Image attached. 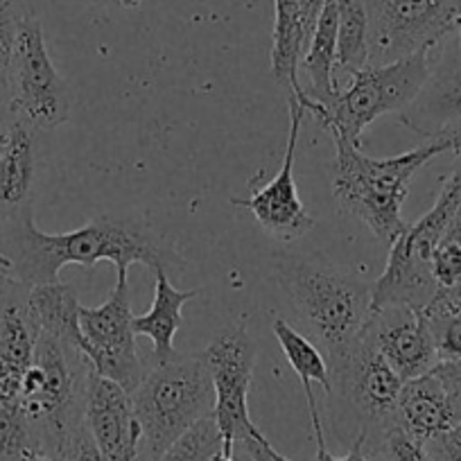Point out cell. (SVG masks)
<instances>
[{
    "label": "cell",
    "mask_w": 461,
    "mask_h": 461,
    "mask_svg": "<svg viewBox=\"0 0 461 461\" xmlns=\"http://www.w3.org/2000/svg\"><path fill=\"white\" fill-rule=\"evenodd\" d=\"M157 287H154V303L140 317L131 319V328L136 335H145L154 344V360L167 362L176 356L175 335L184 323V305L190 299L202 294V290H176L170 283V274L157 272Z\"/></svg>",
    "instance_id": "obj_20"
},
{
    "label": "cell",
    "mask_w": 461,
    "mask_h": 461,
    "mask_svg": "<svg viewBox=\"0 0 461 461\" xmlns=\"http://www.w3.org/2000/svg\"><path fill=\"white\" fill-rule=\"evenodd\" d=\"M337 3V61L335 73L353 77L369 66V14L365 0Z\"/></svg>",
    "instance_id": "obj_24"
},
{
    "label": "cell",
    "mask_w": 461,
    "mask_h": 461,
    "mask_svg": "<svg viewBox=\"0 0 461 461\" xmlns=\"http://www.w3.org/2000/svg\"><path fill=\"white\" fill-rule=\"evenodd\" d=\"M7 77L16 118L30 122L39 131L57 130L68 122L73 102L70 88L52 64L37 16H30L21 25Z\"/></svg>",
    "instance_id": "obj_9"
},
{
    "label": "cell",
    "mask_w": 461,
    "mask_h": 461,
    "mask_svg": "<svg viewBox=\"0 0 461 461\" xmlns=\"http://www.w3.org/2000/svg\"><path fill=\"white\" fill-rule=\"evenodd\" d=\"M335 61H337V3L328 0L319 14L308 48L301 57L299 70L303 68L310 88H303L310 100L328 104L335 97Z\"/></svg>",
    "instance_id": "obj_22"
},
{
    "label": "cell",
    "mask_w": 461,
    "mask_h": 461,
    "mask_svg": "<svg viewBox=\"0 0 461 461\" xmlns=\"http://www.w3.org/2000/svg\"><path fill=\"white\" fill-rule=\"evenodd\" d=\"M245 446H247V450H249L251 459L254 461H281V452H278L276 447L267 441V437H265L260 429L254 434V437L247 438Z\"/></svg>",
    "instance_id": "obj_34"
},
{
    "label": "cell",
    "mask_w": 461,
    "mask_h": 461,
    "mask_svg": "<svg viewBox=\"0 0 461 461\" xmlns=\"http://www.w3.org/2000/svg\"><path fill=\"white\" fill-rule=\"evenodd\" d=\"M332 143L335 161L330 166V184L337 203L341 211L365 221L380 242L392 245L407 229L402 203L416 172L438 154L452 152L461 157V122L432 136L428 143L389 158L366 157L362 145L348 140L332 139Z\"/></svg>",
    "instance_id": "obj_2"
},
{
    "label": "cell",
    "mask_w": 461,
    "mask_h": 461,
    "mask_svg": "<svg viewBox=\"0 0 461 461\" xmlns=\"http://www.w3.org/2000/svg\"><path fill=\"white\" fill-rule=\"evenodd\" d=\"M84 419L109 461H143L140 423L131 393L88 366L84 380Z\"/></svg>",
    "instance_id": "obj_13"
},
{
    "label": "cell",
    "mask_w": 461,
    "mask_h": 461,
    "mask_svg": "<svg viewBox=\"0 0 461 461\" xmlns=\"http://www.w3.org/2000/svg\"><path fill=\"white\" fill-rule=\"evenodd\" d=\"M456 425L459 419L452 407L450 393L432 371L402 384L393 411V428L428 446Z\"/></svg>",
    "instance_id": "obj_18"
},
{
    "label": "cell",
    "mask_w": 461,
    "mask_h": 461,
    "mask_svg": "<svg viewBox=\"0 0 461 461\" xmlns=\"http://www.w3.org/2000/svg\"><path fill=\"white\" fill-rule=\"evenodd\" d=\"M70 356L77 353L68 351L55 337L39 332L34 365L25 374L19 405L37 428L43 452L48 443L84 411V380L88 369L79 375L75 365L84 362V357L73 362Z\"/></svg>",
    "instance_id": "obj_8"
},
{
    "label": "cell",
    "mask_w": 461,
    "mask_h": 461,
    "mask_svg": "<svg viewBox=\"0 0 461 461\" xmlns=\"http://www.w3.org/2000/svg\"><path fill=\"white\" fill-rule=\"evenodd\" d=\"M16 285H19V283H14V281H12V278L7 276V274L3 272V269H0V301L5 299V296L10 294V292L14 290Z\"/></svg>",
    "instance_id": "obj_38"
},
{
    "label": "cell",
    "mask_w": 461,
    "mask_h": 461,
    "mask_svg": "<svg viewBox=\"0 0 461 461\" xmlns=\"http://www.w3.org/2000/svg\"><path fill=\"white\" fill-rule=\"evenodd\" d=\"M303 115V104L294 95H290V131H287L285 157H283L281 170H278V175L269 184L256 190L251 197L233 199L236 206L247 208L256 217V221L267 230L269 236L278 238L283 242L305 236L314 226L312 215L305 211L303 202H301L299 193H296L294 181L296 143H299Z\"/></svg>",
    "instance_id": "obj_12"
},
{
    "label": "cell",
    "mask_w": 461,
    "mask_h": 461,
    "mask_svg": "<svg viewBox=\"0 0 461 461\" xmlns=\"http://www.w3.org/2000/svg\"><path fill=\"white\" fill-rule=\"evenodd\" d=\"M432 374L441 380L443 387L450 393L452 407H455V414L461 423V360L438 362L432 369Z\"/></svg>",
    "instance_id": "obj_31"
},
{
    "label": "cell",
    "mask_w": 461,
    "mask_h": 461,
    "mask_svg": "<svg viewBox=\"0 0 461 461\" xmlns=\"http://www.w3.org/2000/svg\"><path fill=\"white\" fill-rule=\"evenodd\" d=\"M305 32L301 21L299 0H274V37H272V75L278 84L301 91L299 66L305 52Z\"/></svg>",
    "instance_id": "obj_23"
},
{
    "label": "cell",
    "mask_w": 461,
    "mask_h": 461,
    "mask_svg": "<svg viewBox=\"0 0 461 461\" xmlns=\"http://www.w3.org/2000/svg\"><path fill=\"white\" fill-rule=\"evenodd\" d=\"M328 0H299V7H301V21H303V32H305V43L310 41L314 32V25H317L319 14L321 10L326 7ZM308 48V46H305Z\"/></svg>",
    "instance_id": "obj_35"
},
{
    "label": "cell",
    "mask_w": 461,
    "mask_h": 461,
    "mask_svg": "<svg viewBox=\"0 0 461 461\" xmlns=\"http://www.w3.org/2000/svg\"><path fill=\"white\" fill-rule=\"evenodd\" d=\"M140 423V456L154 461L185 429L215 410V389L203 356H175L145 371L131 392Z\"/></svg>",
    "instance_id": "obj_5"
},
{
    "label": "cell",
    "mask_w": 461,
    "mask_h": 461,
    "mask_svg": "<svg viewBox=\"0 0 461 461\" xmlns=\"http://www.w3.org/2000/svg\"><path fill=\"white\" fill-rule=\"evenodd\" d=\"M328 365V396L339 398L360 419V432L366 434V441L374 432L383 441L384 434L393 428V411L405 383L378 351L369 330H365V335L357 337L351 346H346L344 351L332 356Z\"/></svg>",
    "instance_id": "obj_6"
},
{
    "label": "cell",
    "mask_w": 461,
    "mask_h": 461,
    "mask_svg": "<svg viewBox=\"0 0 461 461\" xmlns=\"http://www.w3.org/2000/svg\"><path fill=\"white\" fill-rule=\"evenodd\" d=\"M202 356L215 389L212 414L224 438V452H233V443H245L258 432L249 416V389L258 348L249 332L238 326L212 337Z\"/></svg>",
    "instance_id": "obj_10"
},
{
    "label": "cell",
    "mask_w": 461,
    "mask_h": 461,
    "mask_svg": "<svg viewBox=\"0 0 461 461\" xmlns=\"http://www.w3.org/2000/svg\"><path fill=\"white\" fill-rule=\"evenodd\" d=\"M365 446H366V434L360 432L356 437V441H353V447L346 452L344 456H332L330 452H328V447H317V456H314L312 461H369V456H366L365 452ZM281 461H292V459H287V456L281 455Z\"/></svg>",
    "instance_id": "obj_33"
},
{
    "label": "cell",
    "mask_w": 461,
    "mask_h": 461,
    "mask_svg": "<svg viewBox=\"0 0 461 461\" xmlns=\"http://www.w3.org/2000/svg\"><path fill=\"white\" fill-rule=\"evenodd\" d=\"M437 52L428 84L401 113L410 130L429 139L461 122V30L443 39Z\"/></svg>",
    "instance_id": "obj_15"
},
{
    "label": "cell",
    "mask_w": 461,
    "mask_h": 461,
    "mask_svg": "<svg viewBox=\"0 0 461 461\" xmlns=\"http://www.w3.org/2000/svg\"><path fill=\"white\" fill-rule=\"evenodd\" d=\"M369 64H392L437 48L461 30V0H365Z\"/></svg>",
    "instance_id": "obj_7"
},
{
    "label": "cell",
    "mask_w": 461,
    "mask_h": 461,
    "mask_svg": "<svg viewBox=\"0 0 461 461\" xmlns=\"http://www.w3.org/2000/svg\"><path fill=\"white\" fill-rule=\"evenodd\" d=\"M428 317V314H425ZM438 362L461 360V310L428 317Z\"/></svg>",
    "instance_id": "obj_29"
},
{
    "label": "cell",
    "mask_w": 461,
    "mask_h": 461,
    "mask_svg": "<svg viewBox=\"0 0 461 461\" xmlns=\"http://www.w3.org/2000/svg\"><path fill=\"white\" fill-rule=\"evenodd\" d=\"M0 258L7 276L25 290L59 281L66 265L91 269L109 260L118 274L143 265L170 276L185 267L170 238L140 217L109 212L68 233H43L34 224V206L0 217Z\"/></svg>",
    "instance_id": "obj_1"
},
{
    "label": "cell",
    "mask_w": 461,
    "mask_h": 461,
    "mask_svg": "<svg viewBox=\"0 0 461 461\" xmlns=\"http://www.w3.org/2000/svg\"><path fill=\"white\" fill-rule=\"evenodd\" d=\"M39 134L21 118H12L0 134V217L32 206L39 170Z\"/></svg>",
    "instance_id": "obj_17"
},
{
    "label": "cell",
    "mask_w": 461,
    "mask_h": 461,
    "mask_svg": "<svg viewBox=\"0 0 461 461\" xmlns=\"http://www.w3.org/2000/svg\"><path fill=\"white\" fill-rule=\"evenodd\" d=\"M380 443H383L389 461H434V456L429 455V450L423 443L414 441V438L407 437L398 428L389 429Z\"/></svg>",
    "instance_id": "obj_30"
},
{
    "label": "cell",
    "mask_w": 461,
    "mask_h": 461,
    "mask_svg": "<svg viewBox=\"0 0 461 461\" xmlns=\"http://www.w3.org/2000/svg\"><path fill=\"white\" fill-rule=\"evenodd\" d=\"M220 450H224V438H221L215 414H211L185 429L154 461H211L212 455Z\"/></svg>",
    "instance_id": "obj_26"
},
{
    "label": "cell",
    "mask_w": 461,
    "mask_h": 461,
    "mask_svg": "<svg viewBox=\"0 0 461 461\" xmlns=\"http://www.w3.org/2000/svg\"><path fill=\"white\" fill-rule=\"evenodd\" d=\"M37 339L28 290L16 285L0 301V402H19L25 374L34 365Z\"/></svg>",
    "instance_id": "obj_16"
},
{
    "label": "cell",
    "mask_w": 461,
    "mask_h": 461,
    "mask_svg": "<svg viewBox=\"0 0 461 461\" xmlns=\"http://www.w3.org/2000/svg\"><path fill=\"white\" fill-rule=\"evenodd\" d=\"M434 461H461V423L425 446Z\"/></svg>",
    "instance_id": "obj_32"
},
{
    "label": "cell",
    "mask_w": 461,
    "mask_h": 461,
    "mask_svg": "<svg viewBox=\"0 0 461 461\" xmlns=\"http://www.w3.org/2000/svg\"><path fill=\"white\" fill-rule=\"evenodd\" d=\"M43 452L37 428L19 402H0V461H25Z\"/></svg>",
    "instance_id": "obj_25"
},
{
    "label": "cell",
    "mask_w": 461,
    "mask_h": 461,
    "mask_svg": "<svg viewBox=\"0 0 461 461\" xmlns=\"http://www.w3.org/2000/svg\"><path fill=\"white\" fill-rule=\"evenodd\" d=\"M434 48L419 50L392 64L366 66L351 77L344 91H337L328 104L310 100L305 91L290 93L303 104L305 113L332 136L360 145L371 122L387 113H402L420 95L432 73Z\"/></svg>",
    "instance_id": "obj_3"
},
{
    "label": "cell",
    "mask_w": 461,
    "mask_h": 461,
    "mask_svg": "<svg viewBox=\"0 0 461 461\" xmlns=\"http://www.w3.org/2000/svg\"><path fill=\"white\" fill-rule=\"evenodd\" d=\"M131 301L127 274H118L111 296L97 308H79V330L86 339L84 360L93 371L134 392L145 375L131 328Z\"/></svg>",
    "instance_id": "obj_11"
},
{
    "label": "cell",
    "mask_w": 461,
    "mask_h": 461,
    "mask_svg": "<svg viewBox=\"0 0 461 461\" xmlns=\"http://www.w3.org/2000/svg\"><path fill=\"white\" fill-rule=\"evenodd\" d=\"M281 281L296 312L328 348V357L365 335L374 314V283L299 256L283 263Z\"/></svg>",
    "instance_id": "obj_4"
},
{
    "label": "cell",
    "mask_w": 461,
    "mask_h": 461,
    "mask_svg": "<svg viewBox=\"0 0 461 461\" xmlns=\"http://www.w3.org/2000/svg\"><path fill=\"white\" fill-rule=\"evenodd\" d=\"M14 118V109H12V88L7 70H0V134Z\"/></svg>",
    "instance_id": "obj_36"
},
{
    "label": "cell",
    "mask_w": 461,
    "mask_h": 461,
    "mask_svg": "<svg viewBox=\"0 0 461 461\" xmlns=\"http://www.w3.org/2000/svg\"><path fill=\"white\" fill-rule=\"evenodd\" d=\"M93 5L100 7H121V10H136L143 0H91Z\"/></svg>",
    "instance_id": "obj_37"
},
{
    "label": "cell",
    "mask_w": 461,
    "mask_h": 461,
    "mask_svg": "<svg viewBox=\"0 0 461 461\" xmlns=\"http://www.w3.org/2000/svg\"><path fill=\"white\" fill-rule=\"evenodd\" d=\"M46 455L55 461H109L93 438L84 411L66 425L59 437L48 443Z\"/></svg>",
    "instance_id": "obj_27"
},
{
    "label": "cell",
    "mask_w": 461,
    "mask_h": 461,
    "mask_svg": "<svg viewBox=\"0 0 461 461\" xmlns=\"http://www.w3.org/2000/svg\"><path fill=\"white\" fill-rule=\"evenodd\" d=\"M211 461H236V459H233V452L220 450V452H215V455H212Z\"/></svg>",
    "instance_id": "obj_39"
},
{
    "label": "cell",
    "mask_w": 461,
    "mask_h": 461,
    "mask_svg": "<svg viewBox=\"0 0 461 461\" xmlns=\"http://www.w3.org/2000/svg\"><path fill=\"white\" fill-rule=\"evenodd\" d=\"M272 330L274 335H276L278 344H281L283 356L287 357V362H290V366L294 369V374L299 375L301 384H303L317 447H326V437H323L321 416H319L317 396H314L312 392V384L317 383L321 384L323 392H330V365H328V360L321 356V351H319L317 346H314L308 337L301 335L296 328H292L285 319H276Z\"/></svg>",
    "instance_id": "obj_21"
},
{
    "label": "cell",
    "mask_w": 461,
    "mask_h": 461,
    "mask_svg": "<svg viewBox=\"0 0 461 461\" xmlns=\"http://www.w3.org/2000/svg\"><path fill=\"white\" fill-rule=\"evenodd\" d=\"M366 330L402 383L429 374L438 365L437 346L423 310L410 305L374 310Z\"/></svg>",
    "instance_id": "obj_14"
},
{
    "label": "cell",
    "mask_w": 461,
    "mask_h": 461,
    "mask_svg": "<svg viewBox=\"0 0 461 461\" xmlns=\"http://www.w3.org/2000/svg\"><path fill=\"white\" fill-rule=\"evenodd\" d=\"M28 305L34 321H37L39 332L55 337L68 351L84 357L86 339H84L82 330H79V308L82 305H79L77 292H75L73 285L55 281L46 283V285L30 287Z\"/></svg>",
    "instance_id": "obj_19"
},
{
    "label": "cell",
    "mask_w": 461,
    "mask_h": 461,
    "mask_svg": "<svg viewBox=\"0 0 461 461\" xmlns=\"http://www.w3.org/2000/svg\"><path fill=\"white\" fill-rule=\"evenodd\" d=\"M0 269H3V272H5V267H3V258H0ZM7 274V272H5Z\"/></svg>",
    "instance_id": "obj_40"
},
{
    "label": "cell",
    "mask_w": 461,
    "mask_h": 461,
    "mask_svg": "<svg viewBox=\"0 0 461 461\" xmlns=\"http://www.w3.org/2000/svg\"><path fill=\"white\" fill-rule=\"evenodd\" d=\"M30 16H34L32 0H0V70L10 68L19 30Z\"/></svg>",
    "instance_id": "obj_28"
}]
</instances>
